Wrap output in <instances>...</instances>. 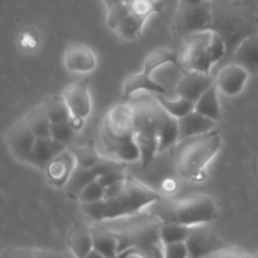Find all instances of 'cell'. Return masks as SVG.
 I'll list each match as a JSON object with an SVG mask.
<instances>
[{"label":"cell","mask_w":258,"mask_h":258,"mask_svg":"<svg viewBox=\"0 0 258 258\" xmlns=\"http://www.w3.org/2000/svg\"><path fill=\"white\" fill-rule=\"evenodd\" d=\"M258 23L253 13L241 4H223L221 13L213 9V25L212 29L223 37L226 40L227 50L232 52L237 45L248 35L258 33Z\"/></svg>","instance_id":"obj_7"},{"label":"cell","mask_w":258,"mask_h":258,"mask_svg":"<svg viewBox=\"0 0 258 258\" xmlns=\"http://www.w3.org/2000/svg\"><path fill=\"white\" fill-rule=\"evenodd\" d=\"M213 85L214 78L212 77L211 73L185 71V73L176 86L175 95L196 103L198 98Z\"/></svg>","instance_id":"obj_14"},{"label":"cell","mask_w":258,"mask_h":258,"mask_svg":"<svg viewBox=\"0 0 258 258\" xmlns=\"http://www.w3.org/2000/svg\"><path fill=\"white\" fill-rule=\"evenodd\" d=\"M249 76L251 75L243 67L232 62L219 71L217 77L214 78V85L223 95L234 97L244 90Z\"/></svg>","instance_id":"obj_13"},{"label":"cell","mask_w":258,"mask_h":258,"mask_svg":"<svg viewBox=\"0 0 258 258\" xmlns=\"http://www.w3.org/2000/svg\"><path fill=\"white\" fill-rule=\"evenodd\" d=\"M66 148L67 146L53 140L52 138L37 139L27 164L40 170H47L48 166L64 153Z\"/></svg>","instance_id":"obj_16"},{"label":"cell","mask_w":258,"mask_h":258,"mask_svg":"<svg viewBox=\"0 0 258 258\" xmlns=\"http://www.w3.org/2000/svg\"><path fill=\"white\" fill-rule=\"evenodd\" d=\"M156 207L153 217L160 223H178L181 226L201 227L212 223L218 217V206L212 197L194 194L171 203L153 204Z\"/></svg>","instance_id":"obj_4"},{"label":"cell","mask_w":258,"mask_h":258,"mask_svg":"<svg viewBox=\"0 0 258 258\" xmlns=\"http://www.w3.org/2000/svg\"><path fill=\"white\" fill-rule=\"evenodd\" d=\"M24 120L32 128L37 139L40 138H50V120L48 116L47 106L45 102L35 106L32 110L27 112L24 116Z\"/></svg>","instance_id":"obj_25"},{"label":"cell","mask_w":258,"mask_h":258,"mask_svg":"<svg viewBox=\"0 0 258 258\" xmlns=\"http://www.w3.org/2000/svg\"><path fill=\"white\" fill-rule=\"evenodd\" d=\"M143 91L153 95H166V91L161 87L150 75L145 72H139L130 75L126 77L125 83H123V97L126 100H130L133 96L141 93Z\"/></svg>","instance_id":"obj_21"},{"label":"cell","mask_w":258,"mask_h":258,"mask_svg":"<svg viewBox=\"0 0 258 258\" xmlns=\"http://www.w3.org/2000/svg\"><path fill=\"white\" fill-rule=\"evenodd\" d=\"M203 258H243V257H242L239 253H237L236 251H233V249L226 248V249H222V251L219 252H216V253L211 254V256H207Z\"/></svg>","instance_id":"obj_39"},{"label":"cell","mask_w":258,"mask_h":258,"mask_svg":"<svg viewBox=\"0 0 258 258\" xmlns=\"http://www.w3.org/2000/svg\"><path fill=\"white\" fill-rule=\"evenodd\" d=\"M93 249L106 258H118V239L116 234L103 228H91Z\"/></svg>","instance_id":"obj_24"},{"label":"cell","mask_w":258,"mask_h":258,"mask_svg":"<svg viewBox=\"0 0 258 258\" xmlns=\"http://www.w3.org/2000/svg\"><path fill=\"white\" fill-rule=\"evenodd\" d=\"M148 19V17H143V15L135 14V13L131 12L115 32L117 33L118 37H121L122 39H136V38L141 34V32H143V28Z\"/></svg>","instance_id":"obj_30"},{"label":"cell","mask_w":258,"mask_h":258,"mask_svg":"<svg viewBox=\"0 0 258 258\" xmlns=\"http://www.w3.org/2000/svg\"><path fill=\"white\" fill-rule=\"evenodd\" d=\"M64 67L71 73H88L97 67L95 53L82 43H72L67 47L63 57Z\"/></svg>","instance_id":"obj_15"},{"label":"cell","mask_w":258,"mask_h":258,"mask_svg":"<svg viewBox=\"0 0 258 258\" xmlns=\"http://www.w3.org/2000/svg\"><path fill=\"white\" fill-rule=\"evenodd\" d=\"M160 196L153 189L126 176L122 180L107 186L105 198L91 204H81L82 212L95 223L117 221L134 217L156 202Z\"/></svg>","instance_id":"obj_1"},{"label":"cell","mask_w":258,"mask_h":258,"mask_svg":"<svg viewBox=\"0 0 258 258\" xmlns=\"http://www.w3.org/2000/svg\"><path fill=\"white\" fill-rule=\"evenodd\" d=\"M103 134L113 138L134 135V107L131 103H118L108 111Z\"/></svg>","instance_id":"obj_12"},{"label":"cell","mask_w":258,"mask_h":258,"mask_svg":"<svg viewBox=\"0 0 258 258\" xmlns=\"http://www.w3.org/2000/svg\"><path fill=\"white\" fill-rule=\"evenodd\" d=\"M216 126L217 121L206 117L197 111H191L188 115L178 118L179 141L211 133L216 130Z\"/></svg>","instance_id":"obj_18"},{"label":"cell","mask_w":258,"mask_h":258,"mask_svg":"<svg viewBox=\"0 0 258 258\" xmlns=\"http://www.w3.org/2000/svg\"><path fill=\"white\" fill-rule=\"evenodd\" d=\"M83 258H106V257H103L102 254L98 253L97 251H95V249H92V251L88 252V253L86 254V256L83 257Z\"/></svg>","instance_id":"obj_42"},{"label":"cell","mask_w":258,"mask_h":258,"mask_svg":"<svg viewBox=\"0 0 258 258\" xmlns=\"http://www.w3.org/2000/svg\"><path fill=\"white\" fill-rule=\"evenodd\" d=\"M106 188L96 179V180L88 183L82 190L78 194L77 199L81 204H91L100 202L101 199L105 198Z\"/></svg>","instance_id":"obj_35"},{"label":"cell","mask_w":258,"mask_h":258,"mask_svg":"<svg viewBox=\"0 0 258 258\" xmlns=\"http://www.w3.org/2000/svg\"><path fill=\"white\" fill-rule=\"evenodd\" d=\"M0 258H66V256L54 249L8 247L0 251Z\"/></svg>","instance_id":"obj_29"},{"label":"cell","mask_w":258,"mask_h":258,"mask_svg":"<svg viewBox=\"0 0 258 258\" xmlns=\"http://www.w3.org/2000/svg\"><path fill=\"white\" fill-rule=\"evenodd\" d=\"M117 164L113 163H96L92 165H86V166H80L78 169H76L72 173V175H70V180L67 183V189L72 196L78 197L80 191L87 185L91 181L96 180L101 174H103L105 171L110 170V169L117 168Z\"/></svg>","instance_id":"obj_17"},{"label":"cell","mask_w":258,"mask_h":258,"mask_svg":"<svg viewBox=\"0 0 258 258\" xmlns=\"http://www.w3.org/2000/svg\"><path fill=\"white\" fill-rule=\"evenodd\" d=\"M106 12H107V19H106L107 20V27L115 32L120 27L121 23L125 20V18L130 14L131 9L127 3L125 2L122 4L117 5V7L112 8V9L106 10Z\"/></svg>","instance_id":"obj_36"},{"label":"cell","mask_w":258,"mask_h":258,"mask_svg":"<svg viewBox=\"0 0 258 258\" xmlns=\"http://www.w3.org/2000/svg\"><path fill=\"white\" fill-rule=\"evenodd\" d=\"M44 102H45V106H47V111H48V116H49L50 123L72 121L70 110H68L64 100H63V96H60V97L48 98V100L44 101Z\"/></svg>","instance_id":"obj_34"},{"label":"cell","mask_w":258,"mask_h":258,"mask_svg":"<svg viewBox=\"0 0 258 258\" xmlns=\"http://www.w3.org/2000/svg\"><path fill=\"white\" fill-rule=\"evenodd\" d=\"M184 73H185V70L181 67L180 63L168 62L165 64L160 66V67L155 68L150 76L161 87H164L168 96H176L175 88Z\"/></svg>","instance_id":"obj_23"},{"label":"cell","mask_w":258,"mask_h":258,"mask_svg":"<svg viewBox=\"0 0 258 258\" xmlns=\"http://www.w3.org/2000/svg\"><path fill=\"white\" fill-rule=\"evenodd\" d=\"M227 44L219 33L214 29L191 33L183 38V48L179 54V63L185 71L211 73L227 54Z\"/></svg>","instance_id":"obj_5"},{"label":"cell","mask_w":258,"mask_h":258,"mask_svg":"<svg viewBox=\"0 0 258 258\" xmlns=\"http://www.w3.org/2000/svg\"><path fill=\"white\" fill-rule=\"evenodd\" d=\"M78 130H80V126L76 125L73 120L50 123V138L62 145L68 146L75 141Z\"/></svg>","instance_id":"obj_32"},{"label":"cell","mask_w":258,"mask_h":258,"mask_svg":"<svg viewBox=\"0 0 258 258\" xmlns=\"http://www.w3.org/2000/svg\"><path fill=\"white\" fill-rule=\"evenodd\" d=\"M209 2V0H178V4L191 5V4H201V3Z\"/></svg>","instance_id":"obj_41"},{"label":"cell","mask_w":258,"mask_h":258,"mask_svg":"<svg viewBox=\"0 0 258 258\" xmlns=\"http://www.w3.org/2000/svg\"><path fill=\"white\" fill-rule=\"evenodd\" d=\"M179 143L178 118L165 112L158 135V154L174 148Z\"/></svg>","instance_id":"obj_26"},{"label":"cell","mask_w":258,"mask_h":258,"mask_svg":"<svg viewBox=\"0 0 258 258\" xmlns=\"http://www.w3.org/2000/svg\"><path fill=\"white\" fill-rule=\"evenodd\" d=\"M185 244L188 247L189 258H203L228 248L227 243L221 237L208 229L202 228V226L191 228Z\"/></svg>","instance_id":"obj_11"},{"label":"cell","mask_w":258,"mask_h":258,"mask_svg":"<svg viewBox=\"0 0 258 258\" xmlns=\"http://www.w3.org/2000/svg\"><path fill=\"white\" fill-rule=\"evenodd\" d=\"M168 62H179V54H176L173 50L166 49V48H159V49L150 53L149 57L146 58L143 72L151 75V72L155 68L160 67V66L165 64Z\"/></svg>","instance_id":"obj_33"},{"label":"cell","mask_w":258,"mask_h":258,"mask_svg":"<svg viewBox=\"0 0 258 258\" xmlns=\"http://www.w3.org/2000/svg\"><path fill=\"white\" fill-rule=\"evenodd\" d=\"M191 228L186 226H181L178 223H160L159 234L160 241L164 244L178 243V242H185L190 234Z\"/></svg>","instance_id":"obj_31"},{"label":"cell","mask_w":258,"mask_h":258,"mask_svg":"<svg viewBox=\"0 0 258 258\" xmlns=\"http://www.w3.org/2000/svg\"><path fill=\"white\" fill-rule=\"evenodd\" d=\"M233 62L249 75H258V33L244 38L232 53Z\"/></svg>","instance_id":"obj_20"},{"label":"cell","mask_w":258,"mask_h":258,"mask_svg":"<svg viewBox=\"0 0 258 258\" xmlns=\"http://www.w3.org/2000/svg\"><path fill=\"white\" fill-rule=\"evenodd\" d=\"M218 92L219 91L217 86H212L194 103V111L206 116V117L218 121L221 118V103H219Z\"/></svg>","instance_id":"obj_27"},{"label":"cell","mask_w":258,"mask_h":258,"mask_svg":"<svg viewBox=\"0 0 258 258\" xmlns=\"http://www.w3.org/2000/svg\"><path fill=\"white\" fill-rule=\"evenodd\" d=\"M125 2H126V3H127V4H128V3H133V2H138V0H125Z\"/></svg>","instance_id":"obj_43"},{"label":"cell","mask_w":258,"mask_h":258,"mask_svg":"<svg viewBox=\"0 0 258 258\" xmlns=\"http://www.w3.org/2000/svg\"><path fill=\"white\" fill-rule=\"evenodd\" d=\"M126 175L125 174L121 171L120 166H117V168H113V169H110V170L105 171L103 174H101L100 176L97 178V180L100 181L101 184H102L105 188H107V186L112 185V184L117 183V181L122 180V179H125Z\"/></svg>","instance_id":"obj_38"},{"label":"cell","mask_w":258,"mask_h":258,"mask_svg":"<svg viewBox=\"0 0 258 258\" xmlns=\"http://www.w3.org/2000/svg\"><path fill=\"white\" fill-rule=\"evenodd\" d=\"M159 105L164 108L166 113L175 118H180L194 111V103L180 96H166L154 95Z\"/></svg>","instance_id":"obj_28"},{"label":"cell","mask_w":258,"mask_h":258,"mask_svg":"<svg viewBox=\"0 0 258 258\" xmlns=\"http://www.w3.org/2000/svg\"><path fill=\"white\" fill-rule=\"evenodd\" d=\"M62 96L70 110L73 122L81 127L92 111V98H91L88 82L82 80L71 83L63 91Z\"/></svg>","instance_id":"obj_9"},{"label":"cell","mask_w":258,"mask_h":258,"mask_svg":"<svg viewBox=\"0 0 258 258\" xmlns=\"http://www.w3.org/2000/svg\"><path fill=\"white\" fill-rule=\"evenodd\" d=\"M8 149L15 160L20 163H28L30 154H32L37 136L29 127L24 117L15 121L7 131L5 135Z\"/></svg>","instance_id":"obj_10"},{"label":"cell","mask_w":258,"mask_h":258,"mask_svg":"<svg viewBox=\"0 0 258 258\" xmlns=\"http://www.w3.org/2000/svg\"><path fill=\"white\" fill-rule=\"evenodd\" d=\"M103 143H105L107 150L117 160L126 161V163L141 160L140 148H139L134 135L123 136V138H113V136L103 134Z\"/></svg>","instance_id":"obj_19"},{"label":"cell","mask_w":258,"mask_h":258,"mask_svg":"<svg viewBox=\"0 0 258 258\" xmlns=\"http://www.w3.org/2000/svg\"><path fill=\"white\" fill-rule=\"evenodd\" d=\"M251 258H258V253H256V254H254V256H252Z\"/></svg>","instance_id":"obj_44"},{"label":"cell","mask_w":258,"mask_h":258,"mask_svg":"<svg viewBox=\"0 0 258 258\" xmlns=\"http://www.w3.org/2000/svg\"><path fill=\"white\" fill-rule=\"evenodd\" d=\"M163 258H189L188 247H186L185 242L164 244Z\"/></svg>","instance_id":"obj_37"},{"label":"cell","mask_w":258,"mask_h":258,"mask_svg":"<svg viewBox=\"0 0 258 258\" xmlns=\"http://www.w3.org/2000/svg\"><path fill=\"white\" fill-rule=\"evenodd\" d=\"M102 3L105 4L106 10H110V9H112V8L117 7V5L125 3V0H102Z\"/></svg>","instance_id":"obj_40"},{"label":"cell","mask_w":258,"mask_h":258,"mask_svg":"<svg viewBox=\"0 0 258 258\" xmlns=\"http://www.w3.org/2000/svg\"><path fill=\"white\" fill-rule=\"evenodd\" d=\"M213 25V4L212 0L201 4H178L173 20L174 32L181 38L191 33L212 29Z\"/></svg>","instance_id":"obj_8"},{"label":"cell","mask_w":258,"mask_h":258,"mask_svg":"<svg viewBox=\"0 0 258 258\" xmlns=\"http://www.w3.org/2000/svg\"><path fill=\"white\" fill-rule=\"evenodd\" d=\"M221 148L222 136L217 130L179 141L174 153L176 174L185 180H202Z\"/></svg>","instance_id":"obj_2"},{"label":"cell","mask_w":258,"mask_h":258,"mask_svg":"<svg viewBox=\"0 0 258 258\" xmlns=\"http://www.w3.org/2000/svg\"><path fill=\"white\" fill-rule=\"evenodd\" d=\"M67 244L70 251L76 258H83L93 249L91 227L83 222H77L68 233Z\"/></svg>","instance_id":"obj_22"},{"label":"cell","mask_w":258,"mask_h":258,"mask_svg":"<svg viewBox=\"0 0 258 258\" xmlns=\"http://www.w3.org/2000/svg\"><path fill=\"white\" fill-rule=\"evenodd\" d=\"M159 228L160 222L154 217L153 221L135 223L122 232H113L118 239V258H163Z\"/></svg>","instance_id":"obj_6"},{"label":"cell","mask_w":258,"mask_h":258,"mask_svg":"<svg viewBox=\"0 0 258 258\" xmlns=\"http://www.w3.org/2000/svg\"><path fill=\"white\" fill-rule=\"evenodd\" d=\"M134 107V138L141 151V165L146 169L158 154V135L165 111L155 96L138 95L130 98Z\"/></svg>","instance_id":"obj_3"}]
</instances>
